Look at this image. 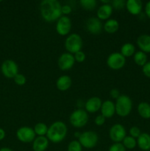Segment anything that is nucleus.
I'll return each mask as SVG.
<instances>
[{
    "label": "nucleus",
    "mask_w": 150,
    "mask_h": 151,
    "mask_svg": "<svg viewBox=\"0 0 150 151\" xmlns=\"http://www.w3.org/2000/svg\"><path fill=\"white\" fill-rule=\"evenodd\" d=\"M5 137V132L2 128H0V140H2Z\"/></svg>",
    "instance_id": "obj_40"
},
{
    "label": "nucleus",
    "mask_w": 150,
    "mask_h": 151,
    "mask_svg": "<svg viewBox=\"0 0 150 151\" xmlns=\"http://www.w3.org/2000/svg\"><path fill=\"white\" fill-rule=\"evenodd\" d=\"M137 45L141 51L145 53L150 52V35L143 34L137 38Z\"/></svg>",
    "instance_id": "obj_18"
},
{
    "label": "nucleus",
    "mask_w": 150,
    "mask_h": 151,
    "mask_svg": "<svg viewBox=\"0 0 150 151\" xmlns=\"http://www.w3.org/2000/svg\"><path fill=\"white\" fill-rule=\"evenodd\" d=\"M48 146L49 139L46 137H35L32 142V150L34 151H45Z\"/></svg>",
    "instance_id": "obj_20"
},
{
    "label": "nucleus",
    "mask_w": 150,
    "mask_h": 151,
    "mask_svg": "<svg viewBox=\"0 0 150 151\" xmlns=\"http://www.w3.org/2000/svg\"><path fill=\"white\" fill-rule=\"evenodd\" d=\"M110 95L113 99L117 100L121 96L120 91H119V90L118 88H112L110 91Z\"/></svg>",
    "instance_id": "obj_38"
},
{
    "label": "nucleus",
    "mask_w": 150,
    "mask_h": 151,
    "mask_svg": "<svg viewBox=\"0 0 150 151\" xmlns=\"http://www.w3.org/2000/svg\"><path fill=\"white\" fill-rule=\"evenodd\" d=\"M71 21L67 16H62L56 24V31L60 35H69L71 29Z\"/></svg>",
    "instance_id": "obj_10"
},
{
    "label": "nucleus",
    "mask_w": 150,
    "mask_h": 151,
    "mask_svg": "<svg viewBox=\"0 0 150 151\" xmlns=\"http://www.w3.org/2000/svg\"><path fill=\"white\" fill-rule=\"evenodd\" d=\"M119 28V23L117 20L113 19H110L106 21L104 24V29L107 33H115L118 31Z\"/></svg>",
    "instance_id": "obj_23"
},
{
    "label": "nucleus",
    "mask_w": 150,
    "mask_h": 151,
    "mask_svg": "<svg viewBox=\"0 0 150 151\" xmlns=\"http://www.w3.org/2000/svg\"><path fill=\"white\" fill-rule=\"evenodd\" d=\"M72 84L71 78L69 75H61L56 81V87L61 91H66L70 88Z\"/></svg>",
    "instance_id": "obj_19"
},
{
    "label": "nucleus",
    "mask_w": 150,
    "mask_h": 151,
    "mask_svg": "<svg viewBox=\"0 0 150 151\" xmlns=\"http://www.w3.org/2000/svg\"><path fill=\"white\" fill-rule=\"evenodd\" d=\"M126 136V129L120 123H116L113 125L109 131V137L114 143L121 142Z\"/></svg>",
    "instance_id": "obj_8"
},
{
    "label": "nucleus",
    "mask_w": 150,
    "mask_h": 151,
    "mask_svg": "<svg viewBox=\"0 0 150 151\" xmlns=\"http://www.w3.org/2000/svg\"><path fill=\"white\" fill-rule=\"evenodd\" d=\"M67 151H82V147L78 140H73L68 145Z\"/></svg>",
    "instance_id": "obj_29"
},
{
    "label": "nucleus",
    "mask_w": 150,
    "mask_h": 151,
    "mask_svg": "<svg viewBox=\"0 0 150 151\" xmlns=\"http://www.w3.org/2000/svg\"><path fill=\"white\" fill-rule=\"evenodd\" d=\"M148 151H150V150H148Z\"/></svg>",
    "instance_id": "obj_43"
},
{
    "label": "nucleus",
    "mask_w": 150,
    "mask_h": 151,
    "mask_svg": "<svg viewBox=\"0 0 150 151\" xmlns=\"http://www.w3.org/2000/svg\"><path fill=\"white\" fill-rule=\"evenodd\" d=\"M126 4V1L124 0H114L111 1V5L113 8L116 9V10H120V9L124 8Z\"/></svg>",
    "instance_id": "obj_31"
},
{
    "label": "nucleus",
    "mask_w": 150,
    "mask_h": 151,
    "mask_svg": "<svg viewBox=\"0 0 150 151\" xmlns=\"http://www.w3.org/2000/svg\"><path fill=\"white\" fill-rule=\"evenodd\" d=\"M142 72L146 77L150 78V61L147 62V63L143 66Z\"/></svg>",
    "instance_id": "obj_36"
},
{
    "label": "nucleus",
    "mask_w": 150,
    "mask_h": 151,
    "mask_svg": "<svg viewBox=\"0 0 150 151\" xmlns=\"http://www.w3.org/2000/svg\"><path fill=\"white\" fill-rule=\"evenodd\" d=\"M137 145L144 151L150 150V135L147 133H142L137 139Z\"/></svg>",
    "instance_id": "obj_21"
},
{
    "label": "nucleus",
    "mask_w": 150,
    "mask_h": 151,
    "mask_svg": "<svg viewBox=\"0 0 150 151\" xmlns=\"http://www.w3.org/2000/svg\"><path fill=\"white\" fill-rule=\"evenodd\" d=\"M108 151H126V148L121 142L114 143L109 147Z\"/></svg>",
    "instance_id": "obj_33"
},
{
    "label": "nucleus",
    "mask_w": 150,
    "mask_h": 151,
    "mask_svg": "<svg viewBox=\"0 0 150 151\" xmlns=\"http://www.w3.org/2000/svg\"><path fill=\"white\" fill-rule=\"evenodd\" d=\"M74 137H76V138L79 139V137H80V135H81V133L76 131V132L74 133Z\"/></svg>",
    "instance_id": "obj_41"
},
{
    "label": "nucleus",
    "mask_w": 150,
    "mask_h": 151,
    "mask_svg": "<svg viewBox=\"0 0 150 151\" xmlns=\"http://www.w3.org/2000/svg\"><path fill=\"white\" fill-rule=\"evenodd\" d=\"M105 119L106 118L104 117V116L100 114L96 116L95 119H94V122H95V124L97 126H101V125H104V122H105Z\"/></svg>",
    "instance_id": "obj_35"
},
{
    "label": "nucleus",
    "mask_w": 150,
    "mask_h": 151,
    "mask_svg": "<svg viewBox=\"0 0 150 151\" xmlns=\"http://www.w3.org/2000/svg\"><path fill=\"white\" fill-rule=\"evenodd\" d=\"M65 47L67 52L71 54H75L81 51L82 47V39L77 33H72L68 35L65 41Z\"/></svg>",
    "instance_id": "obj_5"
},
{
    "label": "nucleus",
    "mask_w": 150,
    "mask_h": 151,
    "mask_svg": "<svg viewBox=\"0 0 150 151\" xmlns=\"http://www.w3.org/2000/svg\"><path fill=\"white\" fill-rule=\"evenodd\" d=\"M145 12L146 16L150 19V1L146 3L145 6Z\"/></svg>",
    "instance_id": "obj_39"
},
{
    "label": "nucleus",
    "mask_w": 150,
    "mask_h": 151,
    "mask_svg": "<svg viewBox=\"0 0 150 151\" xmlns=\"http://www.w3.org/2000/svg\"><path fill=\"white\" fill-rule=\"evenodd\" d=\"M116 113L121 117H125L131 113L132 109V101L131 98L125 94H122L115 103Z\"/></svg>",
    "instance_id": "obj_3"
},
{
    "label": "nucleus",
    "mask_w": 150,
    "mask_h": 151,
    "mask_svg": "<svg viewBox=\"0 0 150 151\" xmlns=\"http://www.w3.org/2000/svg\"><path fill=\"white\" fill-rule=\"evenodd\" d=\"M75 63L74 55L69 52L63 53L57 60V65L62 71H67L71 69Z\"/></svg>",
    "instance_id": "obj_12"
},
{
    "label": "nucleus",
    "mask_w": 150,
    "mask_h": 151,
    "mask_svg": "<svg viewBox=\"0 0 150 151\" xmlns=\"http://www.w3.org/2000/svg\"><path fill=\"white\" fill-rule=\"evenodd\" d=\"M134 61L138 66H144L147 63V55L142 51H138L134 55Z\"/></svg>",
    "instance_id": "obj_25"
},
{
    "label": "nucleus",
    "mask_w": 150,
    "mask_h": 151,
    "mask_svg": "<svg viewBox=\"0 0 150 151\" xmlns=\"http://www.w3.org/2000/svg\"><path fill=\"white\" fill-rule=\"evenodd\" d=\"M74 57L75 61L78 62V63H82V62L85 61V58H86L85 52H82V50L74 54Z\"/></svg>",
    "instance_id": "obj_32"
},
{
    "label": "nucleus",
    "mask_w": 150,
    "mask_h": 151,
    "mask_svg": "<svg viewBox=\"0 0 150 151\" xmlns=\"http://www.w3.org/2000/svg\"><path fill=\"white\" fill-rule=\"evenodd\" d=\"M67 126L62 121L53 122L48 128L46 137L49 141L52 143H60L66 138L67 135Z\"/></svg>",
    "instance_id": "obj_2"
},
{
    "label": "nucleus",
    "mask_w": 150,
    "mask_h": 151,
    "mask_svg": "<svg viewBox=\"0 0 150 151\" xmlns=\"http://www.w3.org/2000/svg\"><path fill=\"white\" fill-rule=\"evenodd\" d=\"M85 26L87 30L93 35H98L102 29V23L97 17H90L87 20Z\"/></svg>",
    "instance_id": "obj_13"
},
{
    "label": "nucleus",
    "mask_w": 150,
    "mask_h": 151,
    "mask_svg": "<svg viewBox=\"0 0 150 151\" xmlns=\"http://www.w3.org/2000/svg\"><path fill=\"white\" fill-rule=\"evenodd\" d=\"M101 114L105 118H111L116 114V106L113 101L107 100L103 102L101 106Z\"/></svg>",
    "instance_id": "obj_15"
},
{
    "label": "nucleus",
    "mask_w": 150,
    "mask_h": 151,
    "mask_svg": "<svg viewBox=\"0 0 150 151\" xmlns=\"http://www.w3.org/2000/svg\"><path fill=\"white\" fill-rule=\"evenodd\" d=\"M113 10L111 4H101L97 10V18L100 20H108L113 14Z\"/></svg>",
    "instance_id": "obj_17"
},
{
    "label": "nucleus",
    "mask_w": 150,
    "mask_h": 151,
    "mask_svg": "<svg viewBox=\"0 0 150 151\" xmlns=\"http://www.w3.org/2000/svg\"><path fill=\"white\" fill-rule=\"evenodd\" d=\"M34 129L31 127L23 126L19 128L16 131V137L18 139L23 143H30L35 139Z\"/></svg>",
    "instance_id": "obj_9"
},
{
    "label": "nucleus",
    "mask_w": 150,
    "mask_h": 151,
    "mask_svg": "<svg viewBox=\"0 0 150 151\" xmlns=\"http://www.w3.org/2000/svg\"><path fill=\"white\" fill-rule=\"evenodd\" d=\"M1 70L4 77L7 78H14L19 72L17 63L12 60H6L1 64Z\"/></svg>",
    "instance_id": "obj_11"
},
{
    "label": "nucleus",
    "mask_w": 150,
    "mask_h": 151,
    "mask_svg": "<svg viewBox=\"0 0 150 151\" xmlns=\"http://www.w3.org/2000/svg\"><path fill=\"white\" fill-rule=\"evenodd\" d=\"M102 102L98 97H92L88 99L85 104V111L88 113H96L101 109Z\"/></svg>",
    "instance_id": "obj_14"
},
{
    "label": "nucleus",
    "mask_w": 150,
    "mask_h": 151,
    "mask_svg": "<svg viewBox=\"0 0 150 151\" xmlns=\"http://www.w3.org/2000/svg\"><path fill=\"white\" fill-rule=\"evenodd\" d=\"M120 53L124 58L131 57L135 53V47L131 43H125L121 47Z\"/></svg>",
    "instance_id": "obj_24"
},
{
    "label": "nucleus",
    "mask_w": 150,
    "mask_h": 151,
    "mask_svg": "<svg viewBox=\"0 0 150 151\" xmlns=\"http://www.w3.org/2000/svg\"><path fill=\"white\" fill-rule=\"evenodd\" d=\"M81 7L86 10H92L96 7L97 1L96 0H81L79 1Z\"/></svg>",
    "instance_id": "obj_28"
},
{
    "label": "nucleus",
    "mask_w": 150,
    "mask_h": 151,
    "mask_svg": "<svg viewBox=\"0 0 150 151\" xmlns=\"http://www.w3.org/2000/svg\"><path fill=\"white\" fill-rule=\"evenodd\" d=\"M138 113L143 119H150V104L146 102H141L138 106Z\"/></svg>",
    "instance_id": "obj_22"
},
{
    "label": "nucleus",
    "mask_w": 150,
    "mask_h": 151,
    "mask_svg": "<svg viewBox=\"0 0 150 151\" xmlns=\"http://www.w3.org/2000/svg\"><path fill=\"white\" fill-rule=\"evenodd\" d=\"M126 10L130 14L133 16H137L140 14L142 10L143 4L142 1L140 0H127L125 4Z\"/></svg>",
    "instance_id": "obj_16"
},
{
    "label": "nucleus",
    "mask_w": 150,
    "mask_h": 151,
    "mask_svg": "<svg viewBox=\"0 0 150 151\" xmlns=\"http://www.w3.org/2000/svg\"><path fill=\"white\" fill-rule=\"evenodd\" d=\"M48 127L44 122H38L34 127V131L35 135L38 137H45L48 131Z\"/></svg>",
    "instance_id": "obj_26"
},
{
    "label": "nucleus",
    "mask_w": 150,
    "mask_h": 151,
    "mask_svg": "<svg viewBox=\"0 0 150 151\" xmlns=\"http://www.w3.org/2000/svg\"><path fill=\"white\" fill-rule=\"evenodd\" d=\"M14 82L16 83V84L19 86H24L26 82V77L24 76L22 74H18V75H16L14 78Z\"/></svg>",
    "instance_id": "obj_30"
},
{
    "label": "nucleus",
    "mask_w": 150,
    "mask_h": 151,
    "mask_svg": "<svg viewBox=\"0 0 150 151\" xmlns=\"http://www.w3.org/2000/svg\"><path fill=\"white\" fill-rule=\"evenodd\" d=\"M71 11V7L69 4H65V5L62 6V14H63V16H67V15L70 14Z\"/></svg>",
    "instance_id": "obj_37"
},
{
    "label": "nucleus",
    "mask_w": 150,
    "mask_h": 151,
    "mask_svg": "<svg viewBox=\"0 0 150 151\" xmlns=\"http://www.w3.org/2000/svg\"><path fill=\"white\" fill-rule=\"evenodd\" d=\"M0 151H13L11 149L8 148V147H2L0 149Z\"/></svg>",
    "instance_id": "obj_42"
},
{
    "label": "nucleus",
    "mask_w": 150,
    "mask_h": 151,
    "mask_svg": "<svg viewBox=\"0 0 150 151\" xmlns=\"http://www.w3.org/2000/svg\"><path fill=\"white\" fill-rule=\"evenodd\" d=\"M42 18L47 22L57 21L62 16V5L57 0H44L40 4Z\"/></svg>",
    "instance_id": "obj_1"
},
{
    "label": "nucleus",
    "mask_w": 150,
    "mask_h": 151,
    "mask_svg": "<svg viewBox=\"0 0 150 151\" xmlns=\"http://www.w3.org/2000/svg\"><path fill=\"white\" fill-rule=\"evenodd\" d=\"M126 63V58L120 52H113L107 58V65L113 70L122 69Z\"/></svg>",
    "instance_id": "obj_7"
},
{
    "label": "nucleus",
    "mask_w": 150,
    "mask_h": 151,
    "mask_svg": "<svg viewBox=\"0 0 150 151\" xmlns=\"http://www.w3.org/2000/svg\"><path fill=\"white\" fill-rule=\"evenodd\" d=\"M78 141L82 147L87 149H91L96 147L99 142V136L94 131H88L81 133Z\"/></svg>",
    "instance_id": "obj_6"
},
{
    "label": "nucleus",
    "mask_w": 150,
    "mask_h": 151,
    "mask_svg": "<svg viewBox=\"0 0 150 151\" xmlns=\"http://www.w3.org/2000/svg\"><path fill=\"white\" fill-rule=\"evenodd\" d=\"M122 144L124 147L128 150H132L137 145V140L130 136H126L124 140L122 141Z\"/></svg>",
    "instance_id": "obj_27"
},
{
    "label": "nucleus",
    "mask_w": 150,
    "mask_h": 151,
    "mask_svg": "<svg viewBox=\"0 0 150 151\" xmlns=\"http://www.w3.org/2000/svg\"><path fill=\"white\" fill-rule=\"evenodd\" d=\"M141 134V129H140L138 127L132 126V128H130V129H129V135H130V137H133V138L138 139Z\"/></svg>",
    "instance_id": "obj_34"
},
{
    "label": "nucleus",
    "mask_w": 150,
    "mask_h": 151,
    "mask_svg": "<svg viewBox=\"0 0 150 151\" xmlns=\"http://www.w3.org/2000/svg\"><path fill=\"white\" fill-rule=\"evenodd\" d=\"M69 122L74 128H82L86 125L88 122V112L81 109L74 111L69 116Z\"/></svg>",
    "instance_id": "obj_4"
}]
</instances>
